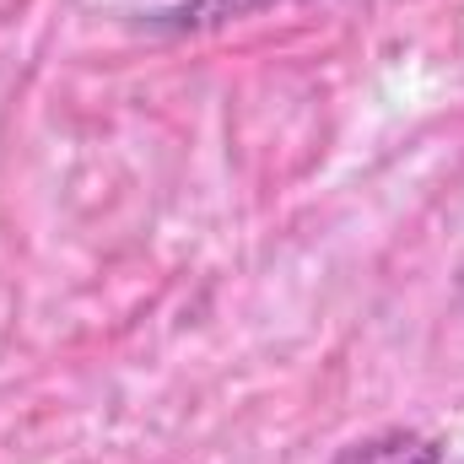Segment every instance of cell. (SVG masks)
<instances>
[{
    "instance_id": "6da1fadb",
    "label": "cell",
    "mask_w": 464,
    "mask_h": 464,
    "mask_svg": "<svg viewBox=\"0 0 464 464\" xmlns=\"http://www.w3.org/2000/svg\"><path fill=\"white\" fill-rule=\"evenodd\" d=\"M330 464H443V443L416 427H383L346 443Z\"/></svg>"
}]
</instances>
